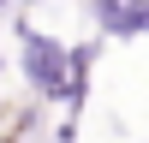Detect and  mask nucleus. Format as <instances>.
Segmentation results:
<instances>
[{
    "mask_svg": "<svg viewBox=\"0 0 149 143\" xmlns=\"http://www.w3.org/2000/svg\"><path fill=\"white\" fill-rule=\"evenodd\" d=\"M12 48H18V78H24V90H30V101H60L66 95V72H72V60H66V42L60 36H48L36 18H12Z\"/></svg>",
    "mask_w": 149,
    "mask_h": 143,
    "instance_id": "nucleus-1",
    "label": "nucleus"
},
{
    "mask_svg": "<svg viewBox=\"0 0 149 143\" xmlns=\"http://www.w3.org/2000/svg\"><path fill=\"white\" fill-rule=\"evenodd\" d=\"M84 12H90V24L102 36H113V42L149 36V0H84Z\"/></svg>",
    "mask_w": 149,
    "mask_h": 143,
    "instance_id": "nucleus-2",
    "label": "nucleus"
},
{
    "mask_svg": "<svg viewBox=\"0 0 149 143\" xmlns=\"http://www.w3.org/2000/svg\"><path fill=\"white\" fill-rule=\"evenodd\" d=\"M12 6H18V12H30V6H42V0H12Z\"/></svg>",
    "mask_w": 149,
    "mask_h": 143,
    "instance_id": "nucleus-3",
    "label": "nucleus"
},
{
    "mask_svg": "<svg viewBox=\"0 0 149 143\" xmlns=\"http://www.w3.org/2000/svg\"><path fill=\"white\" fill-rule=\"evenodd\" d=\"M6 6H12V0H0V12H6Z\"/></svg>",
    "mask_w": 149,
    "mask_h": 143,
    "instance_id": "nucleus-4",
    "label": "nucleus"
}]
</instances>
